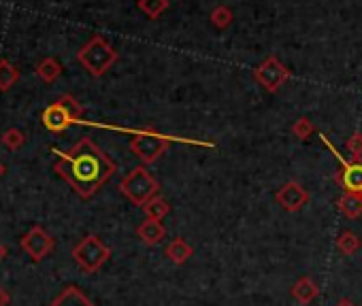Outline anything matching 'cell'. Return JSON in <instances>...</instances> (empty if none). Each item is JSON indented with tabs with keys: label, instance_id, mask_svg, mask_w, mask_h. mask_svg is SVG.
<instances>
[{
	"label": "cell",
	"instance_id": "obj_2",
	"mask_svg": "<svg viewBox=\"0 0 362 306\" xmlns=\"http://www.w3.org/2000/svg\"><path fill=\"white\" fill-rule=\"evenodd\" d=\"M132 139H130V151L134 156L148 166L158 162L166 149L171 147L173 141H181V143H192V145H201V147H213V143H201V141H185V139H177V136H168V134H160L156 132L152 125L141 127V130H130Z\"/></svg>",
	"mask_w": 362,
	"mask_h": 306
},
{
	"label": "cell",
	"instance_id": "obj_14",
	"mask_svg": "<svg viewBox=\"0 0 362 306\" xmlns=\"http://www.w3.org/2000/svg\"><path fill=\"white\" fill-rule=\"evenodd\" d=\"M164 255L168 258V262L181 266V264H185L192 258V255H194V249H192V245L183 236H177V238H173L171 243L166 245Z\"/></svg>",
	"mask_w": 362,
	"mask_h": 306
},
{
	"label": "cell",
	"instance_id": "obj_26",
	"mask_svg": "<svg viewBox=\"0 0 362 306\" xmlns=\"http://www.w3.org/2000/svg\"><path fill=\"white\" fill-rule=\"evenodd\" d=\"M5 255H7V247H5L3 243H0V262L5 260Z\"/></svg>",
	"mask_w": 362,
	"mask_h": 306
},
{
	"label": "cell",
	"instance_id": "obj_27",
	"mask_svg": "<svg viewBox=\"0 0 362 306\" xmlns=\"http://www.w3.org/2000/svg\"><path fill=\"white\" fill-rule=\"evenodd\" d=\"M336 306H354V304H352L350 300H341V302H339V304H336Z\"/></svg>",
	"mask_w": 362,
	"mask_h": 306
},
{
	"label": "cell",
	"instance_id": "obj_10",
	"mask_svg": "<svg viewBox=\"0 0 362 306\" xmlns=\"http://www.w3.org/2000/svg\"><path fill=\"white\" fill-rule=\"evenodd\" d=\"M277 204L288 213H299L309 204V192L299 181H288L275 192Z\"/></svg>",
	"mask_w": 362,
	"mask_h": 306
},
{
	"label": "cell",
	"instance_id": "obj_3",
	"mask_svg": "<svg viewBox=\"0 0 362 306\" xmlns=\"http://www.w3.org/2000/svg\"><path fill=\"white\" fill-rule=\"evenodd\" d=\"M119 54L115 47L101 34H94L79 51H77V62L92 74V76H103L115 62Z\"/></svg>",
	"mask_w": 362,
	"mask_h": 306
},
{
	"label": "cell",
	"instance_id": "obj_1",
	"mask_svg": "<svg viewBox=\"0 0 362 306\" xmlns=\"http://www.w3.org/2000/svg\"><path fill=\"white\" fill-rule=\"evenodd\" d=\"M52 151L58 158L54 166L56 174L62 176L72 192L83 200L92 198L117 170L115 162L88 136L75 143L68 151H60L56 147Z\"/></svg>",
	"mask_w": 362,
	"mask_h": 306
},
{
	"label": "cell",
	"instance_id": "obj_22",
	"mask_svg": "<svg viewBox=\"0 0 362 306\" xmlns=\"http://www.w3.org/2000/svg\"><path fill=\"white\" fill-rule=\"evenodd\" d=\"M0 143H3L9 151H17L23 147V143H26V134L17 130V127H11V130H7L3 136H0Z\"/></svg>",
	"mask_w": 362,
	"mask_h": 306
},
{
	"label": "cell",
	"instance_id": "obj_13",
	"mask_svg": "<svg viewBox=\"0 0 362 306\" xmlns=\"http://www.w3.org/2000/svg\"><path fill=\"white\" fill-rule=\"evenodd\" d=\"M50 306H96V304L77 285H68L50 302Z\"/></svg>",
	"mask_w": 362,
	"mask_h": 306
},
{
	"label": "cell",
	"instance_id": "obj_20",
	"mask_svg": "<svg viewBox=\"0 0 362 306\" xmlns=\"http://www.w3.org/2000/svg\"><path fill=\"white\" fill-rule=\"evenodd\" d=\"M360 247H362V243H360L358 234L352 232V229H345V232H341L339 238H336V249H339L343 255H354Z\"/></svg>",
	"mask_w": 362,
	"mask_h": 306
},
{
	"label": "cell",
	"instance_id": "obj_16",
	"mask_svg": "<svg viewBox=\"0 0 362 306\" xmlns=\"http://www.w3.org/2000/svg\"><path fill=\"white\" fill-rule=\"evenodd\" d=\"M62 70L64 68H62V64L56 58H45V60H41L37 64V76L45 83H54L58 76L62 74Z\"/></svg>",
	"mask_w": 362,
	"mask_h": 306
},
{
	"label": "cell",
	"instance_id": "obj_18",
	"mask_svg": "<svg viewBox=\"0 0 362 306\" xmlns=\"http://www.w3.org/2000/svg\"><path fill=\"white\" fill-rule=\"evenodd\" d=\"M19 81V70L9 62V60H0V92H9L15 83Z\"/></svg>",
	"mask_w": 362,
	"mask_h": 306
},
{
	"label": "cell",
	"instance_id": "obj_12",
	"mask_svg": "<svg viewBox=\"0 0 362 306\" xmlns=\"http://www.w3.org/2000/svg\"><path fill=\"white\" fill-rule=\"evenodd\" d=\"M290 296H292L301 306H307L320 296V287L311 276H301L292 285V289H290Z\"/></svg>",
	"mask_w": 362,
	"mask_h": 306
},
{
	"label": "cell",
	"instance_id": "obj_7",
	"mask_svg": "<svg viewBox=\"0 0 362 306\" xmlns=\"http://www.w3.org/2000/svg\"><path fill=\"white\" fill-rule=\"evenodd\" d=\"M320 141L328 147V151L334 156V160L339 162V170L334 174V181L343 192H354L362 194V158H343L339 149H336L326 134H320Z\"/></svg>",
	"mask_w": 362,
	"mask_h": 306
},
{
	"label": "cell",
	"instance_id": "obj_19",
	"mask_svg": "<svg viewBox=\"0 0 362 306\" xmlns=\"http://www.w3.org/2000/svg\"><path fill=\"white\" fill-rule=\"evenodd\" d=\"M209 19H211V23L215 26L217 30H226L228 26L234 21V13H232V9H230V7L220 5V7H215V9L211 11Z\"/></svg>",
	"mask_w": 362,
	"mask_h": 306
},
{
	"label": "cell",
	"instance_id": "obj_15",
	"mask_svg": "<svg viewBox=\"0 0 362 306\" xmlns=\"http://www.w3.org/2000/svg\"><path fill=\"white\" fill-rule=\"evenodd\" d=\"M336 207L339 211L350 217V219H356L362 215V194H354V192H343L341 198L336 200Z\"/></svg>",
	"mask_w": 362,
	"mask_h": 306
},
{
	"label": "cell",
	"instance_id": "obj_6",
	"mask_svg": "<svg viewBox=\"0 0 362 306\" xmlns=\"http://www.w3.org/2000/svg\"><path fill=\"white\" fill-rule=\"evenodd\" d=\"M109 258H111V249L96 234L83 236L75 247H72V260H75V264L86 274L99 272L109 262Z\"/></svg>",
	"mask_w": 362,
	"mask_h": 306
},
{
	"label": "cell",
	"instance_id": "obj_25",
	"mask_svg": "<svg viewBox=\"0 0 362 306\" xmlns=\"http://www.w3.org/2000/svg\"><path fill=\"white\" fill-rule=\"evenodd\" d=\"M9 302H11L9 292L5 287H0V306H9Z\"/></svg>",
	"mask_w": 362,
	"mask_h": 306
},
{
	"label": "cell",
	"instance_id": "obj_9",
	"mask_svg": "<svg viewBox=\"0 0 362 306\" xmlns=\"http://www.w3.org/2000/svg\"><path fill=\"white\" fill-rule=\"evenodd\" d=\"M19 247H21V251L28 255V258L32 260V262H43L47 255H50L52 251H54V247H56V241H54V236L47 232L45 227H41V225H32L26 234L21 236V241H19Z\"/></svg>",
	"mask_w": 362,
	"mask_h": 306
},
{
	"label": "cell",
	"instance_id": "obj_8",
	"mask_svg": "<svg viewBox=\"0 0 362 306\" xmlns=\"http://www.w3.org/2000/svg\"><path fill=\"white\" fill-rule=\"evenodd\" d=\"M290 76H292V72H290V68L277 56L264 58L254 68V79L258 81V85H262L269 94H275L290 79Z\"/></svg>",
	"mask_w": 362,
	"mask_h": 306
},
{
	"label": "cell",
	"instance_id": "obj_24",
	"mask_svg": "<svg viewBox=\"0 0 362 306\" xmlns=\"http://www.w3.org/2000/svg\"><path fill=\"white\" fill-rule=\"evenodd\" d=\"M345 149L350 151V158H362V132H360V130H356V132L348 139Z\"/></svg>",
	"mask_w": 362,
	"mask_h": 306
},
{
	"label": "cell",
	"instance_id": "obj_23",
	"mask_svg": "<svg viewBox=\"0 0 362 306\" xmlns=\"http://www.w3.org/2000/svg\"><path fill=\"white\" fill-rule=\"evenodd\" d=\"M313 132H316V125L311 123L309 117H299V119L292 123V134H294L299 141H307Z\"/></svg>",
	"mask_w": 362,
	"mask_h": 306
},
{
	"label": "cell",
	"instance_id": "obj_21",
	"mask_svg": "<svg viewBox=\"0 0 362 306\" xmlns=\"http://www.w3.org/2000/svg\"><path fill=\"white\" fill-rule=\"evenodd\" d=\"M168 5H171L168 0H139L137 3L139 11L145 13L150 19H158L168 9Z\"/></svg>",
	"mask_w": 362,
	"mask_h": 306
},
{
	"label": "cell",
	"instance_id": "obj_4",
	"mask_svg": "<svg viewBox=\"0 0 362 306\" xmlns=\"http://www.w3.org/2000/svg\"><path fill=\"white\" fill-rule=\"evenodd\" d=\"M83 113H86V109H83V105H79V100L70 94H64L54 102V105L45 107L41 121L50 132L60 134V132L68 130L72 123H81Z\"/></svg>",
	"mask_w": 362,
	"mask_h": 306
},
{
	"label": "cell",
	"instance_id": "obj_28",
	"mask_svg": "<svg viewBox=\"0 0 362 306\" xmlns=\"http://www.w3.org/2000/svg\"><path fill=\"white\" fill-rule=\"evenodd\" d=\"M5 170H7V168H5V164H3V162H0V176H3V174H5Z\"/></svg>",
	"mask_w": 362,
	"mask_h": 306
},
{
	"label": "cell",
	"instance_id": "obj_11",
	"mask_svg": "<svg viewBox=\"0 0 362 306\" xmlns=\"http://www.w3.org/2000/svg\"><path fill=\"white\" fill-rule=\"evenodd\" d=\"M134 232H137V236H139L141 243H145L148 247H156L158 243L164 241V236H166V227H164L162 221L145 219V221H141V223L137 225Z\"/></svg>",
	"mask_w": 362,
	"mask_h": 306
},
{
	"label": "cell",
	"instance_id": "obj_17",
	"mask_svg": "<svg viewBox=\"0 0 362 306\" xmlns=\"http://www.w3.org/2000/svg\"><path fill=\"white\" fill-rule=\"evenodd\" d=\"M143 213H145V219H156V221H162L168 213H171V204H168L166 198L162 196H156L152 198L148 204L143 207Z\"/></svg>",
	"mask_w": 362,
	"mask_h": 306
},
{
	"label": "cell",
	"instance_id": "obj_5",
	"mask_svg": "<svg viewBox=\"0 0 362 306\" xmlns=\"http://www.w3.org/2000/svg\"><path fill=\"white\" fill-rule=\"evenodd\" d=\"M119 192L130 200V204L143 209L152 198L158 196L160 183L145 166H137L119 181Z\"/></svg>",
	"mask_w": 362,
	"mask_h": 306
}]
</instances>
